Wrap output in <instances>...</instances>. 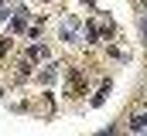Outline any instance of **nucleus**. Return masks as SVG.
<instances>
[{
  "instance_id": "obj_1",
  "label": "nucleus",
  "mask_w": 147,
  "mask_h": 136,
  "mask_svg": "<svg viewBox=\"0 0 147 136\" xmlns=\"http://www.w3.org/2000/svg\"><path fill=\"white\" fill-rule=\"evenodd\" d=\"M41 65V61H48V48L45 44H34V48H28V65Z\"/></svg>"
},
{
  "instance_id": "obj_2",
  "label": "nucleus",
  "mask_w": 147,
  "mask_h": 136,
  "mask_svg": "<svg viewBox=\"0 0 147 136\" xmlns=\"http://www.w3.org/2000/svg\"><path fill=\"white\" fill-rule=\"evenodd\" d=\"M62 37H65V41H79V21H75V17H69V21L62 24Z\"/></svg>"
},
{
  "instance_id": "obj_3",
  "label": "nucleus",
  "mask_w": 147,
  "mask_h": 136,
  "mask_svg": "<svg viewBox=\"0 0 147 136\" xmlns=\"http://www.w3.org/2000/svg\"><path fill=\"white\" fill-rule=\"evenodd\" d=\"M130 133H147V116H134L130 119Z\"/></svg>"
},
{
  "instance_id": "obj_4",
  "label": "nucleus",
  "mask_w": 147,
  "mask_h": 136,
  "mask_svg": "<svg viewBox=\"0 0 147 136\" xmlns=\"http://www.w3.org/2000/svg\"><path fill=\"white\" fill-rule=\"evenodd\" d=\"M106 95H110V82H103V85H99V92L92 95V105H103V102H106Z\"/></svg>"
},
{
  "instance_id": "obj_5",
  "label": "nucleus",
  "mask_w": 147,
  "mask_h": 136,
  "mask_svg": "<svg viewBox=\"0 0 147 136\" xmlns=\"http://www.w3.org/2000/svg\"><path fill=\"white\" fill-rule=\"evenodd\" d=\"M24 24H28V14H24V10H17V14H14V21H10V27H14V31H24Z\"/></svg>"
},
{
  "instance_id": "obj_6",
  "label": "nucleus",
  "mask_w": 147,
  "mask_h": 136,
  "mask_svg": "<svg viewBox=\"0 0 147 136\" xmlns=\"http://www.w3.org/2000/svg\"><path fill=\"white\" fill-rule=\"evenodd\" d=\"M55 68H58V65H51V68H45V71H41V85H51V82L58 78V71H55Z\"/></svg>"
},
{
  "instance_id": "obj_7",
  "label": "nucleus",
  "mask_w": 147,
  "mask_h": 136,
  "mask_svg": "<svg viewBox=\"0 0 147 136\" xmlns=\"http://www.w3.org/2000/svg\"><path fill=\"white\" fill-rule=\"evenodd\" d=\"M140 34H144V41H147V14H144V21H140Z\"/></svg>"
},
{
  "instance_id": "obj_8",
  "label": "nucleus",
  "mask_w": 147,
  "mask_h": 136,
  "mask_svg": "<svg viewBox=\"0 0 147 136\" xmlns=\"http://www.w3.org/2000/svg\"><path fill=\"white\" fill-rule=\"evenodd\" d=\"M0 21H7V3L0 0Z\"/></svg>"
}]
</instances>
